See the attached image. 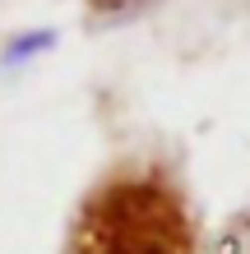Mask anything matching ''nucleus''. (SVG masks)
I'll use <instances>...</instances> for the list:
<instances>
[{"label": "nucleus", "mask_w": 250, "mask_h": 254, "mask_svg": "<svg viewBox=\"0 0 250 254\" xmlns=\"http://www.w3.org/2000/svg\"><path fill=\"white\" fill-rule=\"evenodd\" d=\"M190 250H195L190 208L158 171L111 176L79 208L75 254H190Z\"/></svg>", "instance_id": "nucleus-1"}, {"label": "nucleus", "mask_w": 250, "mask_h": 254, "mask_svg": "<svg viewBox=\"0 0 250 254\" xmlns=\"http://www.w3.org/2000/svg\"><path fill=\"white\" fill-rule=\"evenodd\" d=\"M51 47H56V33H23V37H14L5 47V65H23L37 51H51Z\"/></svg>", "instance_id": "nucleus-2"}]
</instances>
